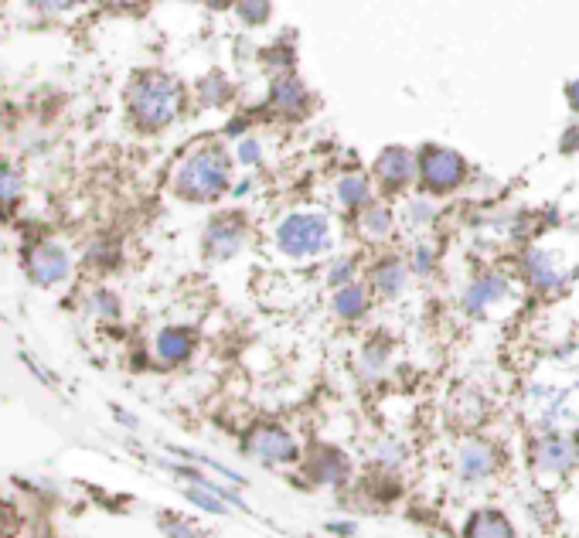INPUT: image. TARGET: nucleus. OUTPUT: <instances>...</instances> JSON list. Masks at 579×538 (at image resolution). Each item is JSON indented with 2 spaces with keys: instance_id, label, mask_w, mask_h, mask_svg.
Masks as SVG:
<instances>
[{
  "instance_id": "1",
  "label": "nucleus",
  "mask_w": 579,
  "mask_h": 538,
  "mask_svg": "<svg viewBox=\"0 0 579 538\" xmlns=\"http://www.w3.org/2000/svg\"><path fill=\"white\" fill-rule=\"evenodd\" d=\"M525 416L539 433L579 430V355H556L532 375L525 389Z\"/></svg>"
},
{
  "instance_id": "2",
  "label": "nucleus",
  "mask_w": 579,
  "mask_h": 538,
  "mask_svg": "<svg viewBox=\"0 0 579 538\" xmlns=\"http://www.w3.org/2000/svg\"><path fill=\"white\" fill-rule=\"evenodd\" d=\"M184 109V86L167 72H140L127 89L130 123L144 133L167 130Z\"/></svg>"
},
{
  "instance_id": "3",
  "label": "nucleus",
  "mask_w": 579,
  "mask_h": 538,
  "mask_svg": "<svg viewBox=\"0 0 579 538\" xmlns=\"http://www.w3.org/2000/svg\"><path fill=\"white\" fill-rule=\"evenodd\" d=\"M232 188V157L222 144H201L178 164L174 191L184 201H218Z\"/></svg>"
},
{
  "instance_id": "4",
  "label": "nucleus",
  "mask_w": 579,
  "mask_h": 538,
  "mask_svg": "<svg viewBox=\"0 0 579 538\" xmlns=\"http://www.w3.org/2000/svg\"><path fill=\"white\" fill-rule=\"evenodd\" d=\"M273 242L287 259H317L334 249V222L317 208H297L276 222Z\"/></svg>"
},
{
  "instance_id": "5",
  "label": "nucleus",
  "mask_w": 579,
  "mask_h": 538,
  "mask_svg": "<svg viewBox=\"0 0 579 538\" xmlns=\"http://www.w3.org/2000/svg\"><path fill=\"white\" fill-rule=\"evenodd\" d=\"M522 273L535 290L556 293L573 280L576 273V252L559 246V235L549 242H535L522 256Z\"/></svg>"
},
{
  "instance_id": "6",
  "label": "nucleus",
  "mask_w": 579,
  "mask_h": 538,
  "mask_svg": "<svg viewBox=\"0 0 579 538\" xmlns=\"http://www.w3.org/2000/svg\"><path fill=\"white\" fill-rule=\"evenodd\" d=\"M416 178L426 195H450L467 181V161L457 150L430 144L416 154Z\"/></svg>"
},
{
  "instance_id": "7",
  "label": "nucleus",
  "mask_w": 579,
  "mask_h": 538,
  "mask_svg": "<svg viewBox=\"0 0 579 538\" xmlns=\"http://www.w3.org/2000/svg\"><path fill=\"white\" fill-rule=\"evenodd\" d=\"M528 457H532V467L542 477H566L579 467V440L576 433L562 430L539 433L532 440V453Z\"/></svg>"
},
{
  "instance_id": "8",
  "label": "nucleus",
  "mask_w": 579,
  "mask_h": 538,
  "mask_svg": "<svg viewBox=\"0 0 579 538\" xmlns=\"http://www.w3.org/2000/svg\"><path fill=\"white\" fill-rule=\"evenodd\" d=\"M246 453L253 460H259V464H266V467H290V464H300V460H304L297 436H293L290 430H283V426H276V423H266V426L249 430Z\"/></svg>"
},
{
  "instance_id": "9",
  "label": "nucleus",
  "mask_w": 579,
  "mask_h": 538,
  "mask_svg": "<svg viewBox=\"0 0 579 538\" xmlns=\"http://www.w3.org/2000/svg\"><path fill=\"white\" fill-rule=\"evenodd\" d=\"M501 467V450L494 447L491 440H481V436H467L464 443L453 453V470L464 484H481L491 481Z\"/></svg>"
},
{
  "instance_id": "10",
  "label": "nucleus",
  "mask_w": 579,
  "mask_h": 538,
  "mask_svg": "<svg viewBox=\"0 0 579 538\" xmlns=\"http://www.w3.org/2000/svg\"><path fill=\"white\" fill-rule=\"evenodd\" d=\"M511 297V280L498 269H484L477 273L471 283L464 287V297H460V307L471 317H484L488 310L501 307Z\"/></svg>"
},
{
  "instance_id": "11",
  "label": "nucleus",
  "mask_w": 579,
  "mask_h": 538,
  "mask_svg": "<svg viewBox=\"0 0 579 538\" xmlns=\"http://www.w3.org/2000/svg\"><path fill=\"white\" fill-rule=\"evenodd\" d=\"M246 239H249L246 218L242 215H218L208 222V229H205V256L225 263V259L239 256L242 246H246Z\"/></svg>"
},
{
  "instance_id": "12",
  "label": "nucleus",
  "mask_w": 579,
  "mask_h": 538,
  "mask_svg": "<svg viewBox=\"0 0 579 538\" xmlns=\"http://www.w3.org/2000/svg\"><path fill=\"white\" fill-rule=\"evenodd\" d=\"M375 181L385 195H399L406 191L416 178V154L409 147H385L379 157H375Z\"/></svg>"
},
{
  "instance_id": "13",
  "label": "nucleus",
  "mask_w": 579,
  "mask_h": 538,
  "mask_svg": "<svg viewBox=\"0 0 579 538\" xmlns=\"http://www.w3.org/2000/svg\"><path fill=\"white\" fill-rule=\"evenodd\" d=\"M24 266H28V276L38 287H55V283H62L65 276H69V256H65V249L55 246V242H38V246L28 252Z\"/></svg>"
},
{
  "instance_id": "14",
  "label": "nucleus",
  "mask_w": 579,
  "mask_h": 538,
  "mask_svg": "<svg viewBox=\"0 0 579 538\" xmlns=\"http://www.w3.org/2000/svg\"><path fill=\"white\" fill-rule=\"evenodd\" d=\"M409 263L399 256H382L375 259L372 273H368V283H372V290L379 293L382 300H399L402 293L409 287Z\"/></svg>"
},
{
  "instance_id": "15",
  "label": "nucleus",
  "mask_w": 579,
  "mask_h": 538,
  "mask_svg": "<svg viewBox=\"0 0 579 538\" xmlns=\"http://www.w3.org/2000/svg\"><path fill=\"white\" fill-rule=\"evenodd\" d=\"M307 86L297 79V75H276L273 86H270V106L276 109L280 116H287V120H300V116L307 113Z\"/></svg>"
},
{
  "instance_id": "16",
  "label": "nucleus",
  "mask_w": 579,
  "mask_h": 538,
  "mask_svg": "<svg viewBox=\"0 0 579 538\" xmlns=\"http://www.w3.org/2000/svg\"><path fill=\"white\" fill-rule=\"evenodd\" d=\"M351 464L341 450L331 447H317L314 457H310V481L321 484V487H344L348 484Z\"/></svg>"
},
{
  "instance_id": "17",
  "label": "nucleus",
  "mask_w": 579,
  "mask_h": 538,
  "mask_svg": "<svg viewBox=\"0 0 579 538\" xmlns=\"http://www.w3.org/2000/svg\"><path fill=\"white\" fill-rule=\"evenodd\" d=\"M464 538H515V528L498 508H477L464 525Z\"/></svg>"
},
{
  "instance_id": "18",
  "label": "nucleus",
  "mask_w": 579,
  "mask_h": 538,
  "mask_svg": "<svg viewBox=\"0 0 579 538\" xmlns=\"http://www.w3.org/2000/svg\"><path fill=\"white\" fill-rule=\"evenodd\" d=\"M334 198H338V205L348 208V212H365V208L372 205V181L358 171L341 174L338 184H334Z\"/></svg>"
},
{
  "instance_id": "19",
  "label": "nucleus",
  "mask_w": 579,
  "mask_h": 538,
  "mask_svg": "<svg viewBox=\"0 0 579 538\" xmlns=\"http://www.w3.org/2000/svg\"><path fill=\"white\" fill-rule=\"evenodd\" d=\"M154 351L167 365H181L195 351V331H188V327H164L154 341Z\"/></svg>"
},
{
  "instance_id": "20",
  "label": "nucleus",
  "mask_w": 579,
  "mask_h": 538,
  "mask_svg": "<svg viewBox=\"0 0 579 538\" xmlns=\"http://www.w3.org/2000/svg\"><path fill=\"white\" fill-rule=\"evenodd\" d=\"M331 310L341 317V321H362L368 314V290L362 283H348V287H338L331 297Z\"/></svg>"
},
{
  "instance_id": "21",
  "label": "nucleus",
  "mask_w": 579,
  "mask_h": 538,
  "mask_svg": "<svg viewBox=\"0 0 579 538\" xmlns=\"http://www.w3.org/2000/svg\"><path fill=\"white\" fill-rule=\"evenodd\" d=\"M358 229H362L368 242H385L392 235V229H396V212H392L389 205L372 201L362 212V218H358Z\"/></svg>"
},
{
  "instance_id": "22",
  "label": "nucleus",
  "mask_w": 579,
  "mask_h": 538,
  "mask_svg": "<svg viewBox=\"0 0 579 538\" xmlns=\"http://www.w3.org/2000/svg\"><path fill=\"white\" fill-rule=\"evenodd\" d=\"M195 96H198L201 106H222V103H229L232 99V86H229V79H225L222 72H208V75H201L198 79Z\"/></svg>"
},
{
  "instance_id": "23",
  "label": "nucleus",
  "mask_w": 579,
  "mask_h": 538,
  "mask_svg": "<svg viewBox=\"0 0 579 538\" xmlns=\"http://www.w3.org/2000/svg\"><path fill=\"white\" fill-rule=\"evenodd\" d=\"M436 222V201L433 198H409L402 205V225L409 232H423Z\"/></svg>"
},
{
  "instance_id": "24",
  "label": "nucleus",
  "mask_w": 579,
  "mask_h": 538,
  "mask_svg": "<svg viewBox=\"0 0 579 538\" xmlns=\"http://www.w3.org/2000/svg\"><path fill=\"white\" fill-rule=\"evenodd\" d=\"M358 372H362V378H382L389 372V341L385 338L368 341L362 351V361H358Z\"/></svg>"
},
{
  "instance_id": "25",
  "label": "nucleus",
  "mask_w": 579,
  "mask_h": 538,
  "mask_svg": "<svg viewBox=\"0 0 579 538\" xmlns=\"http://www.w3.org/2000/svg\"><path fill=\"white\" fill-rule=\"evenodd\" d=\"M409 457V447L402 440H396V436H379L372 447V460L379 464L382 470H396L406 464Z\"/></svg>"
},
{
  "instance_id": "26",
  "label": "nucleus",
  "mask_w": 579,
  "mask_h": 538,
  "mask_svg": "<svg viewBox=\"0 0 579 538\" xmlns=\"http://www.w3.org/2000/svg\"><path fill=\"white\" fill-rule=\"evenodd\" d=\"M355 276H358V263H355V256H331V263H327L324 269V280H327V287H348V283H355Z\"/></svg>"
},
{
  "instance_id": "27",
  "label": "nucleus",
  "mask_w": 579,
  "mask_h": 538,
  "mask_svg": "<svg viewBox=\"0 0 579 538\" xmlns=\"http://www.w3.org/2000/svg\"><path fill=\"white\" fill-rule=\"evenodd\" d=\"M406 263H409V273H413V276H430L433 269H436V263H440V256H436L433 246H426V242H416Z\"/></svg>"
},
{
  "instance_id": "28",
  "label": "nucleus",
  "mask_w": 579,
  "mask_h": 538,
  "mask_svg": "<svg viewBox=\"0 0 579 538\" xmlns=\"http://www.w3.org/2000/svg\"><path fill=\"white\" fill-rule=\"evenodd\" d=\"M236 11L242 24H249V28H259V24L270 21V0H236Z\"/></svg>"
},
{
  "instance_id": "29",
  "label": "nucleus",
  "mask_w": 579,
  "mask_h": 538,
  "mask_svg": "<svg viewBox=\"0 0 579 538\" xmlns=\"http://www.w3.org/2000/svg\"><path fill=\"white\" fill-rule=\"evenodd\" d=\"M184 498H188L191 504H198L201 511H208V515H225V511H229V504L218 498V494H212L208 487H198V484L188 487V491H184Z\"/></svg>"
},
{
  "instance_id": "30",
  "label": "nucleus",
  "mask_w": 579,
  "mask_h": 538,
  "mask_svg": "<svg viewBox=\"0 0 579 538\" xmlns=\"http://www.w3.org/2000/svg\"><path fill=\"white\" fill-rule=\"evenodd\" d=\"M21 198V178L14 167L0 164V208H11Z\"/></svg>"
},
{
  "instance_id": "31",
  "label": "nucleus",
  "mask_w": 579,
  "mask_h": 538,
  "mask_svg": "<svg viewBox=\"0 0 579 538\" xmlns=\"http://www.w3.org/2000/svg\"><path fill=\"white\" fill-rule=\"evenodd\" d=\"M236 157H239V164L259 167V164H263V144H259L256 137H242L239 147H236Z\"/></svg>"
},
{
  "instance_id": "32",
  "label": "nucleus",
  "mask_w": 579,
  "mask_h": 538,
  "mask_svg": "<svg viewBox=\"0 0 579 538\" xmlns=\"http://www.w3.org/2000/svg\"><path fill=\"white\" fill-rule=\"evenodd\" d=\"M82 0H31V7H38V11L45 14H65V11H75Z\"/></svg>"
},
{
  "instance_id": "33",
  "label": "nucleus",
  "mask_w": 579,
  "mask_h": 538,
  "mask_svg": "<svg viewBox=\"0 0 579 538\" xmlns=\"http://www.w3.org/2000/svg\"><path fill=\"white\" fill-rule=\"evenodd\" d=\"M167 538H201V535L191 525H184V521H171L167 525Z\"/></svg>"
},
{
  "instance_id": "34",
  "label": "nucleus",
  "mask_w": 579,
  "mask_h": 538,
  "mask_svg": "<svg viewBox=\"0 0 579 538\" xmlns=\"http://www.w3.org/2000/svg\"><path fill=\"white\" fill-rule=\"evenodd\" d=\"M92 307H96L99 314H116V300L109 297V293H96V297H92Z\"/></svg>"
},
{
  "instance_id": "35",
  "label": "nucleus",
  "mask_w": 579,
  "mask_h": 538,
  "mask_svg": "<svg viewBox=\"0 0 579 538\" xmlns=\"http://www.w3.org/2000/svg\"><path fill=\"white\" fill-rule=\"evenodd\" d=\"M562 150H566V154L579 150V126H569V130L562 133Z\"/></svg>"
},
{
  "instance_id": "36",
  "label": "nucleus",
  "mask_w": 579,
  "mask_h": 538,
  "mask_svg": "<svg viewBox=\"0 0 579 538\" xmlns=\"http://www.w3.org/2000/svg\"><path fill=\"white\" fill-rule=\"evenodd\" d=\"M566 103H569V109H573V113L579 116V79H573L566 86Z\"/></svg>"
},
{
  "instance_id": "37",
  "label": "nucleus",
  "mask_w": 579,
  "mask_h": 538,
  "mask_svg": "<svg viewBox=\"0 0 579 538\" xmlns=\"http://www.w3.org/2000/svg\"><path fill=\"white\" fill-rule=\"evenodd\" d=\"M327 532H334V535H355V525H344V521H334V525H327Z\"/></svg>"
},
{
  "instance_id": "38",
  "label": "nucleus",
  "mask_w": 579,
  "mask_h": 538,
  "mask_svg": "<svg viewBox=\"0 0 579 538\" xmlns=\"http://www.w3.org/2000/svg\"><path fill=\"white\" fill-rule=\"evenodd\" d=\"M205 4H208V7H222L225 0H205Z\"/></svg>"
}]
</instances>
